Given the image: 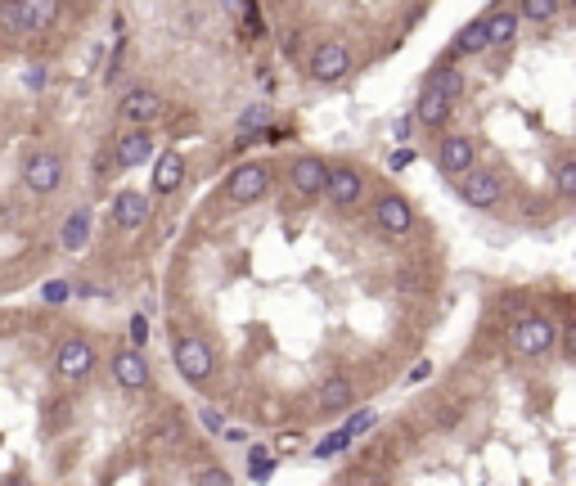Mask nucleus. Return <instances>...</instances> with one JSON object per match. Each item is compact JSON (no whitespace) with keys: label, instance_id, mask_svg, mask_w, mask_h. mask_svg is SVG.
Masks as SVG:
<instances>
[{"label":"nucleus","instance_id":"14","mask_svg":"<svg viewBox=\"0 0 576 486\" xmlns=\"http://www.w3.org/2000/svg\"><path fill=\"white\" fill-rule=\"evenodd\" d=\"M108 144H113L117 171H135V167H144V162H153V153H158V140H153L149 126H122Z\"/></svg>","mask_w":576,"mask_h":486},{"label":"nucleus","instance_id":"22","mask_svg":"<svg viewBox=\"0 0 576 486\" xmlns=\"http://www.w3.org/2000/svg\"><path fill=\"white\" fill-rule=\"evenodd\" d=\"M59 5H63V0H23L27 36H50L54 23H59Z\"/></svg>","mask_w":576,"mask_h":486},{"label":"nucleus","instance_id":"29","mask_svg":"<svg viewBox=\"0 0 576 486\" xmlns=\"http://www.w3.org/2000/svg\"><path fill=\"white\" fill-rule=\"evenodd\" d=\"M558 342H563V356L576 365V320H567V324H563V333H558Z\"/></svg>","mask_w":576,"mask_h":486},{"label":"nucleus","instance_id":"31","mask_svg":"<svg viewBox=\"0 0 576 486\" xmlns=\"http://www.w3.org/2000/svg\"><path fill=\"white\" fill-rule=\"evenodd\" d=\"M68 293L72 288L63 284V279H50V284H45V302H68Z\"/></svg>","mask_w":576,"mask_h":486},{"label":"nucleus","instance_id":"32","mask_svg":"<svg viewBox=\"0 0 576 486\" xmlns=\"http://www.w3.org/2000/svg\"><path fill=\"white\" fill-rule=\"evenodd\" d=\"M144 338H149V324H144V315H135V320H131V342L140 347Z\"/></svg>","mask_w":576,"mask_h":486},{"label":"nucleus","instance_id":"5","mask_svg":"<svg viewBox=\"0 0 576 486\" xmlns=\"http://www.w3.org/2000/svg\"><path fill=\"white\" fill-rule=\"evenodd\" d=\"M270 185H275L270 162H234V171L221 185V198L230 207H252V203H261V198L270 194Z\"/></svg>","mask_w":576,"mask_h":486},{"label":"nucleus","instance_id":"9","mask_svg":"<svg viewBox=\"0 0 576 486\" xmlns=\"http://www.w3.org/2000/svg\"><path fill=\"white\" fill-rule=\"evenodd\" d=\"M455 194L464 198L473 212H495V207L504 203V176L491 167H468L464 176H455Z\"/></svg>","mask_w":576,"mask_h":486},{"label":"nucleus","instance_id":"3","mask_svg":"<svg viewBox=\"0 0 576 486\" xmlns=\"http://www.w3.org/2000/svg\"><path fill=\"white\" fill-rule=\"evenodd\" d=\"M18 180H23V189L32 198H54L63 189V180H68V158L59 149H32L23 158V167H18Z\"/></svg>","mask_w":576,"mask_h":486},{"label":"nucleus","instance_id":"16","mask_svg":"<svg viewBox=\"0 0 576 486\" xmlns=\"http://www.w3.org/2000/svg\"><path fill=\"white\" fill-rule=\"evenodd\" d=\"M351 405H356V383H351V374H329L320 387H315V414H324V419L351 414Z\"/></svg>","mask_w":576,"mask_h":486},{"label":"nucleus","instance_id":"19","mask_svg":"<svg viewBox=\"0 0 576 486\" xmlns=\"http://www.w3.org/2000/svg\"><path fill=\"white\" fill-rule=\"evenodd\" d=\"M108 216H113L117 230H140L144 221H149V194H140V189H122V194H113V207H108Z\"/></svg>","mask_w":576,"mask_h":486},{"label":"nucleus","instance_id":"4","mask_svg":"<svg viewBox=\"0 0 576 486\" xmlns=\"http://www.w3.org/2000/svg\"><path fill=\"white\" fill-rule=\"evenodd\" d=\"M351 50L338 41V36H320V41L311 45V54L302 59V77L315 81V86H338V81H347L351 72Z\"/></svg>","mask_w":576,"mask_h":486},{"label":"nucleus","instance_id":"25","mask_svg":"<svg viewBox=\"0 0 576 486\" xmlns=\"http://www.w3.org/2000/svg\"><path fill=\"white\" fill-rule=\"evenodd\" d=\"M513 9H518L522 23H554L558 9H563V0H513Z\"/></svg>","mask_w":576,"mask_h":486},{"label":"nucleus","instance_id":"28","mask_svg":"<svg viewBox=\"0 0 576 486\" xmlns=\"http://www.w3.org/2000/svg\"><path fill=\"white\" fill-rule=\"evenodd\" d=\"M270 473H275V455H270L266 446H257V450H252V459H248V477H257V482H261V477H270Z\"/></svg>","mask_w":576,"mask_h":486},{"label":"nucleus","instance_id":"34","mask_svg":"<svg viewBox=\"0 0 576 486\" xmlns=\"http://www.w3.org/2000/svg\"><path fill=\"white\" fill-rule=\"evenodd\" d=\"M63 5H72V9H86V5H90V0H63Z\"/></svg>","mask_w":576,"mask_h":486},{"label":"nucleus","instance_id":"24","mask_svg":"<svg viewBox=\"0 0 576 486\" xmlns=\"http://www.w3.org/2000/svg\"><path fill=\"white\" fill-rule=\"evenodd\" d=\"M554 198L558 203H576V149L563 153V158L554 162Z\"/></svg>","mask_w":576,"mask_h":486},{"label":"nucleus","instance_id":"2","mask_svg":"<svg viewBox=\"0 0 576 486\" xmlns=\"http://www.w3.org/2000/svg\"><path fill=\"white\" fill-rule=\"evenodd\" d=\"M504 342H509V351L518 360H545L549 351L558 347V324L549 320L545 311H522L509 320Z\"/></svg>","mask_w":576,"mask_h":486},{"label":"nucleus","instance_id":"15","mask_svg":"<svg viewBox=\"0 0 576 486\" xmlns=\"http://www.w3.org/2000/svg\"><path fill=\"white\" fill-rule=\"evenodd\" d=\"M432 162H437V176H446V180L464 176L477 162V140L473 135H446V140L437 144V153H432Z\"/></svg>","mask_w":576,"mask_h":486},{"label":"nucleus","instance_id":"12","mask_svg":"<svg viewBox=\"0 0 576 486\" xmlns=\"http://www.w3.org/2000/svg\"><path fill=\"white\" fill-rule=\"evenodd\" d=\"M108 374H113V383H117V392H131V396H140V392H149V383H153V374H149V360H144V351L135 347H117L113 356H108Z\"/></svg>","mask_w":576,"mask_h":486},{"label":"nucleus","instance_id":"1","mask_svg":"<svg viewBox=\"0 0 576 486\" xmlns=\"http://www.w3.org/2000/svg\"><path fill=\"white\" fill-rule=\"evenodd\" d=\"M459 95H464V72L450 59H441L437 68L423 77L419 95H414V122H419L423 131H441V126L450 122V113H455Z\"/></svg>","mask_w":576,"mask_h":486},{"label":"nucleus","instance_id":"35","mask_svg":"<svg viewBox=\"0 0 576 486\" xmlns=\"http://www.w3.org/2000/svg\"><path fill=\"white\" fill-rule=\"evenodd\" d=\"M563 5H567V14H572V18H576V0H563Z\"/></svg>","mask_w":576,"mask_h":486},{"label":"nucleus","instance_id":"26","mask_svg":"<svg viewBox=\"0 0 576 486\" xmlns=\"http://www.w3.org/2000/svg\"><path fill=\"white\" fill-rule=\"evenodd\" d=\"M0 32H9V36H27V23H23V0H0Z\"/></svg>","mask_w":576,"mask_h":486},{"label":"nucleus","instance_id":"7","mask_svg":"<svg viewBox=\"0 0 576 486\" xmlns=\"http://www.w3.org/2000/svg\"><path fill=\"white\" fill-rule=\"evenodd\" d=\"M171 360H176V374L185 378L189 387H203L207 378L216 374V351L207 338H198V333H180L176 342H171Z\"/></svg>","mask_w":576,"mask_h":486},{"label":"nucleus","instance_id":"8","mask_svg":"<svg viewBox=\"0 0 576 486\" xmlns=\"http://www.w3.org/2000/svg\"><path fill=\"white\" fill-rule=\"evenodd\" d=\"M369 221H374V230L392 234V239H405V234H414V225H419V212H414V203L401 189H383V194L369 203Z\"/></svg>","mask_w":576,"mask_h":486},{"label":"nucleus","instance_id":"10","mask_svg":"<svg viewBox=\"0 0 576 486\" xmlns=\"http://www.w3.org/2000/svg\"><path fill=\"white\" fill-rule=\"evenodd\" d=\"M324 176H329V162H324L320 153H297V158H288V167H284V180H288L297 203H320Z\"/></svg>","mask_w":576,"mask_h":486},{"label":"nucleus","instance_id":"20","mask_svg":"<svg viewBox=\"0 0 576 486\" xmlns=\"http://www.w3.org/2000/svg\"><path fill=\"white\" fill-rule=\"evenodd\" d=\"M90 234H95V212H90V207H72L68 221L59 225V248L63 252L90 248Z\"/></svg>","mask_w":576,"mask_h":486},{"label":"nucleus","instance_id":"36","mask_svg":"<svg viewBox=\"0 0 576 486\" xmlns=\"http://www.w3.org/2000/svg\"><path fill=\"white\" fill-rule=\"evenodd\" d=\"M0 293H5V275H0Z\"/></svg>","mask_w":576,"mask_h":486},{"label":"nucleus","instance_id":"33","mask_svg":"<svg viewBox=\"0 0 576 486\" xmlns=\"http://www.w3.org/2000/svg\"><path fill=\"white\" fill-rule=\"evenodd\" d=\"M198 419L207 423V432H225V423H221V414H216V410H198Z\"/></svg>","mask_w":576,"mask_h":486},{"label":"nucleus","instance_id":"17","mask_svg":"<svg viewBox=\"0 0 576 486\" xmlns=\"http://www.w3.org/2000/svg\"><path fill=\"white\" fill-rule=\"evenodd\" d=\"M482 23H486V50H509L513 41H518V32H522V18H518V9L513 5H491L482 14Z\"/></svg>","mask_w":576,"mask_h":486},{"label":"nucleus","instance_id":"18","mask_svg":"<svg viewBox=\"0 0 576 486\" xmlns=\"http://www.w3.org/2000/svg\"><path fill=\"white\" fill-rule=\"evenodd\" d=\"M180 185H185V153H180V149L153 153V176H149V189H153V194H158V198H171Z\"/></svg>","mask_w":576,"mask_h":486},{"label":"nucleus","instance_id":"21","mask_svg":"<svg viewBox=\"0 0 576 486\" xmlns=\"http://www.w3.org/2000/svg\"><path fill=\"white\" fill-rule=\"evenodd\" d=\"M473 54H486V23L482 18H473V23H464L455 32V41H450L446 59L459 63V59H473Z\"/></svg>","mask_w":576,"mask_h":486},{"label":"nucleus","instance_id":"30","mask_svg":"<svg viewBox=\"0 0 576 486\" xmlns=\"http://www.w3.org/2000/svg\"><path fill=\"white\" fill-rule=\"evenodd\" d=\"M225 482H230L225 468H203V473H198V486H225Z\"/></svg>","mask_w":576,"mask_h":486},{"label":"nucleus","instance_id":"27","mask_svg":"<svg viewBox=\"0 0 576 486\" xmlns=\"http://www.w3.org/2000/svg\"><path fill=\"white\" fill-rule=\"evenodd\" d=\"M113 171H117V162H113V144H99L95 149V185H108L113 180Z\"/></svg>","mask_w":576,"mask_h":486},{"label":"nucleus","instance_id":"6","mask_svg":"<svg viewBox=\"0 0 576 486\" xmlns=\"http://www.w3.org/2000/svg\"><path fill=\"white\" fill-rule=\"evenodd\" d=\"M50 360H54V374H59L63 383H81V378L95 374V365H99V347L86 338V333H63V338L54 342Z\"/></svg>","mask_w":576,"mask_h":486},{"label":"nucleus","instance_id":"13","mask_svg":"<svg viewBox=\"0 0 576 486\" xmlns=\"http://www.w3.org/2000/svg\"><path fill=\"white\" fill-rule=\"evenodd\" d=\"M117 117H122V126H158L167 117V99L153 86H131L117 99Z\"/></svg>","mask_w":576,"mask_h":486},{"label":"nucleus","instance_id":"37","mask_svg":"<svg viewBox=\"0 0 576 486\" xmlns=\"http://www.w3.org/2000/svg\"><path fill=\"white\" fill-rule=\"evenodd\" d=\"M279 5H288V0H279Z\"/></svg>","mask_w":576,"mask_h":486},{"label":"nucleus","instance_id":"11","mask_svg":"<svg viewBox=\"0 0 576 486\" xmlns=\"http://www.w3.org/2000/svg\"><path fill=\"white\" fill-rule=\"evenodd\" d=\"M360 198H365V171H360L356 162H329L324 203H329L333 212H351V207H360Z\"/></svg>","mask_w":576,"mask_h":486},{"label":"nucleus","instance_id":"23","mask_svg":"<svg viewBox=\"0 0 576 486\" xmlns=\"http://www.w3.org/2000/svg\"><path fill=\"white\" fill-rule=\"evenodd\" d=\"M275 122V104H266V99H257V104H248L239 117H234V131L248 135V140H257V131H266V126Z\"/></svg>","mask_w":576,"mask_h":486}]
</instances>
